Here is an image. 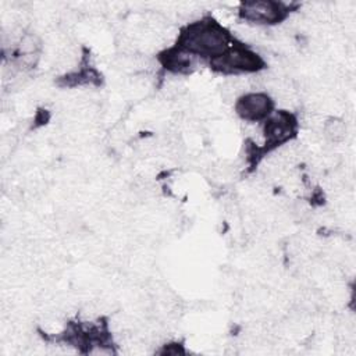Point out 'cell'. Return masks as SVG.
I'll use <instances>...</instances> for the list:
<instances>
[{"instance_id": "6da1fadb", "label": "cell", "mask_w": 356, "mask_h": 356, "mask_svg": "<svg viewBox=\"0 0 356 356\" xmlns=\"http://www.w3.org/2000/svg\"><path fill=\"white\" fill-rule=\"evenodd\" d=\"M228 32L207 18L189 24L179 36L178 47L192 56L214 58L228 50Z\"/></svg>"}, {"instance_id": "7a4b0ae2", "label": "cell", "mask_w": 356, "mask_h": 356, "mask_svg": "<svg viewBox=\"0 0 356 356\" xmlns=\"http://www.w3.org/2000/svg\"><path fill=\"white\" fill-rule=\"evenodd\" d=\"M263 60L254 51L245 47L225 50L218 57L211 58L210 65L214 70L225 72H257L263 67Z\"/></svg>"}, {"instance_id": "3957f363", "label": "cell", "mask_w": 356, "mask_h": 356, "mask_svg": "<svg viewBox=\"0 0 356 356\" xmlns=\"http://www.w3.org/2000/svg\"><path fill=\"white\" fill-rule=\"evenodd\" d=\"M286 11L288 8L282 3L273 0L245 1L239 8L242 18L256 24H275L285 17Z\"/></svg>"}, {"instance_id": "277c9868", "label": "cell", "mask_w": 356, "mask_h": 356, "mask_svg": "<svg viewBox=\"0 0 356 356\" xmlns=\"http://www.w3.org/2000/svg\"><path fill=\"white\" fill-rule=\"evenodd\" d=\"M235 110L246 121H259L271 113L273 102L264 93H248L236 100Z\"/></svg>"}, {"instance_id": "5b68a950", "label": "cell", "mask_w": 356, "mask_h": 356, "mask_svg": "<svg viewBox=\"0 0 356 356\" xmlns=\"http://www.w3.org/2000/svg\"><path fill=\"white\" fill-rule=\"evenodd\" d=\"M295 118L286 113L280 111L270 117L264 127V135L270 146H278L286 142L295 132Z\"/></svg>"}, {"instance_id": "8992f818", "label": "cell", "mask_w": 356, "mask_h": 356, "mask_svg": "<svg viewBox=\"0 0 356 356\" xmlns=\"http://www.w3.org/2000/svg\"><path fill=\"white\" fill-rule=\"evenodd\" d=\"M160 63L172 72H189L195 67L193 56L181 47L170 49L160 54Z\"/></svg>"}, {"instance_id": "52a82bcc", "label": "cell", "mask_w": 356, "mask_h": 356, "mask_svg": "<svg viewBox=\"0 0 356 356\" xmlns=\"http://www.w3.org/2000/svg\"><path fill=\"white\" fill-rule=\"evenodd\" d=\"M323 134L331 142H341L346 135V125L342 120L330 118L323 125Z\"/></svg>"}]
</instances>
